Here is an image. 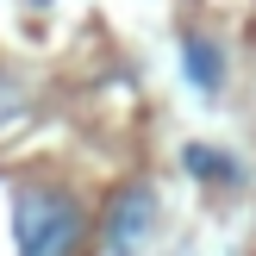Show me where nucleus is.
Returning a JSON list of instances; mask_svg holds the SVG:
<instances>
[{"instance_id":"nucleus-1","label":"nucleus","mask_w":256,"mask_h":256,"mask_svg":"<svg viewBox=\"0 0 256 256\" xmlns=\"http://www.w3.org/2000/svg\"><path fill=\"white\" fill-rule=\"evenodd\" d=\"M82 232H88V212L75 194H62V188H19L12 194L19 256H75Z\"/></svg>"},{"instance_id":"nucleus-2","label":"nucleus","mask_w":256,"mask_h":256,"mask_svg":"<svg viewBox=\"0 0 256 256\" xmlns=\"http://www.w3.org/2000/svg\"><path fill=\"white\" fill-rule=\"evenodd\" d=\"M150 232H156V194L150 188H119L106 206V256H138L150 244Z\"/></svg>"},{"instance_id":"nucleus-3","label":"nucleus","mask_w":256,"mask_h":256,"mask_svg":"<svg viewBox=\"0 0 256 256\" xmlns=\"http://www.w3.org/2000/svg\"><path fill=\"white\" fill-rule=\"evenodd\" d=\"M182 69H188V82H194L200 94H219V82H225V56H219V44H212V38H200V32L182 38Z\"/></svg>"},{"instance_id":"nucleus-4","label":"nucleus","mask_w":256,"mask_h":256,"mask_svg":"<svg viewBox=\"0 0 256 256\" xmlns=\"http://www.w3.org/2000/svg\"><path fill=\"white\" fill-rule=\"evenodd\" d=\"M182 169L200 175V182H225V188L244 182V162L225 156V150H212V144H188V150H182Z\"/></svg>"}]
</instances>
